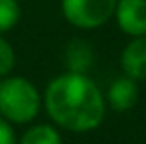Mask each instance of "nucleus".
Returning <instances> with one entry per match:
<instances>
[{"label":"nucleus","mask_w":146,"mask_h":144,"mask_svg":"<svg viewBox=\"0 0 146 144\" xmlns=\"http://www.w3.org/2000/svg\"><path fill=\"white\" fill-rule=\"evenodd\" d=\"M46 109L59 126L73 132H87L103 122L105 99L85 73L69 71L48 85Z\"/></svg>","instance_id":"1"},{"label":"nucleus","mask_w":146,"mask_h":144,"mask_svg":"<svg viewBox=\"0 0 146 144\" xmlns=\"http://www.w3.org/2000/svg\"><path fill=\"white\" fill-rule=\"evenodd\" d=\"M40 111V95L24 77L0 81V115L12 122H30Z\"/></svg>","instance_id":"2"},{"label":"nucleus","mask_w":146,"mask_h":144,"mask_svg":"<svg viewBox=\"0 0 146 144\" xmlns=\"http://www.w3.org/2000/svg\"><path fill=\"white\" fill-rule=\"evenodd\" d=\"M117 8V0H61V12L75 28L93 30L107 24Z\"/></svg>","instance_id":"3"},{"label":"nucleus","mask_w":146,"mask_h":144,"mask_svg":"<svg viewBox=\"0 0 146 144\" xmlns=\"http://www.w3.org/2000/svg\"><path fill=\"white\" fill-rule=\"evenodd\" d=\"M115 16L124 34L134 38L146 34V0H117Z\"/></svg>","instance_id":"4"},{"label":"nucleus","mask_w":146,"mask_h":144,"mask_svg":"<svg viewBox=\"0 0 146 144\" xmlns=\"http://www.w3.org/2000/svg\"><path fill=\"white\" fill-rule=\"evenodd\" d=\"M121 65L128 77L134 81L146 79V34L136 36L122 51Z\"/></svg>","instance_id":"5"},{"label":"nucleus","mask_w":146,"mask_h":144,"mask_svg":"<svg viewBox=\"0 0 146 144\" xmlns=\"http://www.w3.org/2000/svg\"><path fill=\"white\" fill-rule=\"evenodd\" d=\"M138 101V85L132 77H119L109 87V103L115 111H128Z\"/></svg>","instance_id":"6"},{"label":"nucleus","mask_w":146,"mask_h":144,"mask_svg":"<svg viewBox=\"0 0 146 144\" xmlns=\"http://www.w3.org/2000/svg\"><path fill=\"white\" fill-rule=\"evenodd\" d=\"M93 63V49L87 42L75 40L65 49V65L71 73H85Z\"/></svg>","instance_id":"7"},{"label":"nucleus","mask_w":146,"mask_h":144,"mask_svg":"<svg viewBox=\"0 0 146 144\" xmlns=\"http://www.w3.org/2000/svg\"><path fill=\"white\" fill-rule=\"evenodd\" d=\"M20 144H61V136L48 124H38L22 134Z\"/></svg>","instance_id":"8"},{"label":"nucleus","mask_w":146,"mask_h":144,"mask_svg":"<svg viewBox=\"0 0 146 144\" xmlns=\"http://www.w3.org/2000/svg\"><path fill=\"white\" fill-rule=\"evenodd\" d=\"M20 20L18 0H0V34L12 30Z\"/></svg>","instance_id":"9"},{"label":"nucleus","mask_w":146,"mask_h":144,"mask_svg":"<svg viewBox=\"0 0 146 144\" xmlns=\"http://www.w3.org/2000/svg\"><path fill=\"white\" fill-rule=\"evenodd\" d=\"M14 61H16V57H14L12 46L4 38H0V77L2 75H8V73L12 71Z\"/></svg>","instance_id":"10"},{"label":"nucleus","mask_w":146,"mask_h":144,"mask_svg":"<svg viewBox=\"0 0 146 144\" xmlns=\"http://www.w3.org/2000/svg\"><path fill=\"white\" fill-rule=\"evenodd\" d=\"M0 144H16V134L6 119L0 117Z\"/></svg>","instance_id":"11"}]
</instances>
